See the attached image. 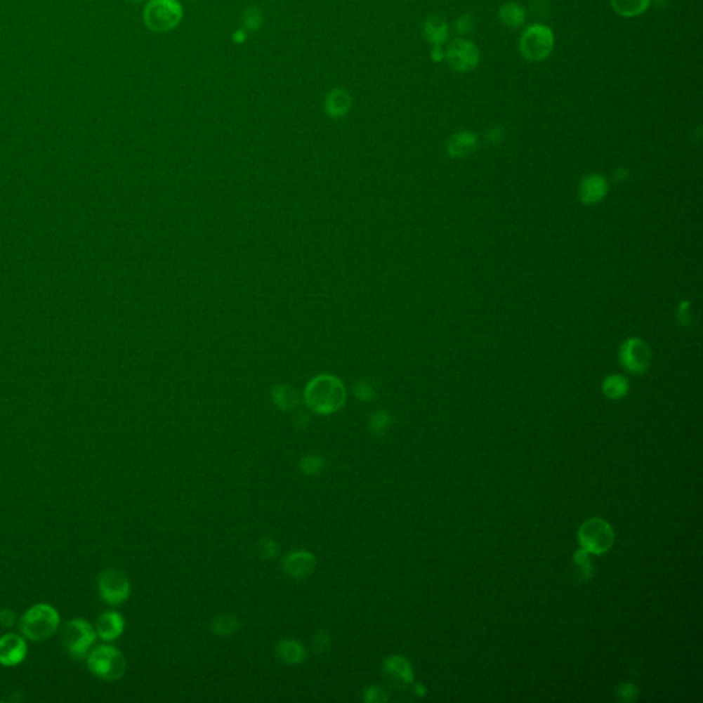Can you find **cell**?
<instances>
[{
    "label": "cell",
    "mask_w": 703,
    "mask_h": 703,
    "mask_svg": "<svg viewBox=\"0 0 703 703\" xmlns=\"http://www.w3.org/2000/svg\"><path fill=\"white\" fill-rule=\"evenodd\" d=\"M346 393L342 383L331 376H320L306 388L305 401L308 407L320 415L336 412L345 402Z\"/></svg>",
    "instance_id": "obj_1"
},
{
    "label": "cell",
    "mask_w": 703,
    "mask_h": 703,
    "mask_svg": "<svg viewBox=\"0 0 703 703\" xmlns=\"http://www.w3.org/2000/svg\"><path fill=\"white\" fill-rule=\"evenodd\" d=\"M60 622V614L53 606L40 603L22 615L20 619V629L27 639L43 642L57 632Z\"/></svg>",
    "instance_id": "obj_2"
},
{
    "label": "cell",
    "mask_w": 703,
    "mask_h": 703,
    "mask_svg": "<svg viewBox=\"0 0 703 703\" xmlns=\"http://www.w3.org/2000/svg\"><path fill=\"white\" fill-rule=\"evenodd\" d=\"M87 665L92 674L105 681H116L121 678L126 671L123 652L112 645L95 648L88 655Z\"/></svg>",
    "instance_id": "obj_3"
},
{
    "label": "cell",
    "mask_w": 703,
    "mask_h": 703,
    "mask_svg": "<svg viewBox=\"0 0 703 703\" xmlns=\"http://www.w3.org/2000/svg\"><path fill=\"white\" fill-rule=\"evenodd\" d=\"M182 18L183 8L179 0H150L143 14L146 27L157 33L175 29Z\"/></svg>",
    "instance_id": "obj_4"
},
{
    "label": "cell",
    "mask_w": 703,
    "mask_h": 703,
    "mask_svg": "<svg viewBox=\"0 0 703 703\" xmlns=\"http://www.w3.org/2000/svg\"><path fill=\"white\" fill-rule=\"evenodd\" d=\"M614 537L610 523L602 518L585 520L579 530L581 548L592 555L606 553L614 544Z\"/></svg>",
    "instance_id": "obj_5"
},
{
    "label": "cell",
    "mask_w": 703,
    "mask_h": 703,
    "mask_svg": "<svg viewBox=\"0 0 703 703\" xmlns=\"http://www.w3.org/2000/svg\"><path fill=\"white\" fill-rule=\"evenodd\" d=\"M553 33L543 24H533L527 27L520 40L522 55L529 61H543L548 58L553 48Z\"/></svg>",
    "instance_id": "obj_6"
},
{
    "label": "cell",
    "mask_w": 703,
    "mask_h": 703,
    "mask_svg": "<svg viewBox=\"0 0 703 703\" xmlns=\"http://www.w3.org/2000/svg\"><path fill=\"white\" fill-rule=\"evenodd\" d=\"M96 640V632L91 624L81 618L70 619L62 631V644L74 658H83L88 654Z\"/></svg>",
    "instance_id": "obj_7"
},
{
    "label": "cell",
    "mask_w": 703,
    "mask_h": 703,
    "mask_svg": "<svg viewBox=\"0 0 703 703\" xmlns=\"http://www.w3.org/2000/svg\"><path fill=\"white\" fill-rule=\"evenodd\" d=\"M99 595L110 606H119L124 603L131 593V584L123 572L116 569H109L103 572L98 582Z\"/></svg>",
    "instance_id": "obj_8"
},
{
    "label": "cell",
    "mask_w": 703,
    "mask_h": 703,
    "mask_svg": "<svg viewBox=\"0 0 703 703\" xmlns=\"http://www.w3.org/2000/svg\"><path fill=\"white\" fill-rule=\"evenodd\" d=\"M445 58L454 70L470 72L475 69L480 62V51L474 43L464 39H456L449 44Z\"/></svg>",
    "instance_id": "obj_9"
},
{
    "label": "cell",
    "mask_w": 703,
    "mask_h": 703,
    "mask_svg": "<svg viewBox=\"0 0 703 703\" xmlns=\"http://www.w3.org/2000/svg\"><path fill=\"white\" fill-rule=\"evenodd\" d=\"M619 359L629 372L640 374L650 366V350L642 339L631 338L622 345Z\"/></svg>",
    "instance_id": "obj_10"
},
{
    "label": "cell",
    "mask_w": 703,
    "mask_h": 703,
    "mask_svg": "<svg viewBox=\"0 0 703 703\" xmlns=\"http://www.w3.org/2000/svg\"><path fill=\"white\" fill-rule=\"evenodd\" d=\"M282 567L286 576L301 580L309 577L316 569V558L308 551H293L283 558Z\"/></svg>",
    "instance_id": "obj_11"
},
{
    "label": "cell",
    "mask_w": 703,
    "mask_h": 703,
    "mask_svg": "<svg viewBox=\"0 0 703 703\" xmlns=\"http://www.w3.org/2000/svg\"><path fill=\"white\" fill-rule=\"evenodd\" d=\"M28 654L27 642L14 633L0 638V664L3 666L20 665Z\"/></svg>",
    "instance_id": "obj_12"
},
{
    "label": "cell",
    "mask_w": 703,
    "mask_h": 703,
    "mask_svg": "<svg viewBox=\"0 0 703 703\" xmlns=\"http://www.w3.org/2000/svg\"><path fill=\"white\" fill-rule=\"evenodd\" d=\"M386 678L396 687H407L414 684V669L409 661L401 655H392L383 664Z\"/></svg>",
    "instance_id": "obj_13"
},
{
    "label": "cell",
    "mask_w": 703,
    "mask_h": 703,
    "mask_svg": "<svg viewBox=\"0 0 703 703\" xmlns=\"http://www.w3.org/2000/svg\"><path fill=\"white\" fill-rule=\"evenodd\" d=\"M125 621L123 615L116 612H103L96 622V632L100 639L106 642H112L119 639L124 632Z\"/></svg>",
    "instance_id": "obj_14"
},
{
    "label": "cell",
    "mask_w": 703,
    "mask_h": 703,
    "mask_svg": "<svg viewBox=\"0 0 703 703\" xmlns=\"http://www.w3.org/2000/svg\"><path fill=\"white\" fill-rule=\"evenodd\" d=\"M276 657L286 665H300L306 659L305 647L294 639H284L276 645Z\"/></svg>",
    "instance_id": "obj_15"
},
{
    "label": "cell",
    "mask_w": 703,
    "mask_h": 703,
    "mask_svg": "<svg viewBox=\"0 0 703 703\" xmlns=\"http://www.w3.org/2000/svg\"><path fill=\"white\" fill-rule=\"evenodd\" d=\"M352 106L350 95L342 88H334L324 99V110L333 119L343 117Z\"/></svg>",
    "instance_id": "obj_16"
},
{
    "label": "cell",
    "mask_w": 703,
    "mask_h": 703,
    "mask_svg": "<svg viewBox=\"0 0 703 703\" xmlns=\"http://www.w3.org/2000/svg\"><path fill=\"white\" fill-rule=\"evenodd\" d=\"M606 191L607 183L599 175H589L581 182L580 197L585 204L599 202L606 195Z\"/></svg>",
    "instance_id": "obj_17"
},
{
    "label": "cell",
    "mask_w": 703,
    "mask_h": 703,
    "mask_svg": "<svg viewBox=\"0 0 703 703\" xmlns=\"http://www.w3.org/2000/svg\"><path fill=\"white\" fill-rule=\"evenodd\" d=\"M423 34L433 46H442L449 36L448 24L440 17H428L423 24Z\"/></svg>",
    "instance_id": "obj_18"
},
{
    "label": "cell",
    "mask_w": 703,
    "mask_h": 703,
    "mask_svg": "<svg viewBox=\"0 0 703 703\" xmlns=\"http://www.w3.org/2000/svg\"><path fill=\"white\" fill-rule=\"evenodd\" d=\"M477 146V136L468 131L459 132L448 142V152L454 157H464L471 153Z\"/></svg>",
    "instance_id": "obj_19"
},
{
    "label": "cell",
    "mask_w": 703,
    "mask_h": 703,
    "mask_svg": "<svg viewBox=\"0 0 703 703\" xmlns=\"http://www.w3.org/2000/svg\"><path fill=\"white\" fill-rule=\"evenodd\" d=\"M499 17H500V21L506 27H508L511 29H517L523 25L525 20H526V13H525L523 7L517 3H506L500 7Z\"/></svg>",
    "instance_id": "obj_20"
},
{
    "label": "cell",
    "mask_w": 703,
    "mask_h": 703,
    "mask_svg": "<svg viewBox=\"0 0 703 703\" xmlns=\"http://www.w3.org/2000/svg\"><path fill=\"white\" fill-rule=\"evenodd\" d=\"M211 629L217 636L230 638L238 632L239 621L234 614H220L212 619Z\"/></svg>",
    "instance_id": "obj_21"
},
{
    "label": "cell",
    "mask_w": 703,
    "mask_h": 703,
    "mask_svg": "<svg viewBox=\"0 0 703 703\" xmlns=\"http://www.w3.org/2000/svg\"><path fill=\"white\" fill-rule=\"evenodd\" d=\"M651 0H612V10L622 17H638L643 14Z\"/></svg>",
    "instance_id": "obj_22"
},
{
    "label": "cell",
    "mask_w": 703,
    "mask_h": 703,
    "mask_svg": "<svg viewBox=\"0 0 703 703\" xmlns=\"http://www.w3.org/2000/svg\"><path fill=\"white\" fill-rule=\"evenodd\" d=\"M629 390L628 381L621 375H612L603 382V393L609 398H624Z\"/></svg>",
    "instance_id": "obj_23"
},
{
    "label": "cell",
    "mask_w": 703,
    "mask_h": 703,
    "mask_svg": "<svg viewBox=\"0 0 703 703\" xmlns=\"http://www.w3.org/2000/svg\"><path fill=\"white\" fill-rule=\"evenodd\" d=\"M274 400H275L276 405L283 411H291L300 402L298 395L294 390L284 388V386L276 389L274 392Z\"/></svg>",
    "instance_id": "obj_24"
},
{
    "label": "cell",
    "mask_w": 703,
    "mask_h": 703,
    "mask_svg": "<svg viewBox=\"0 0 703 703\" xmlns=\"http://www.w3.org/2000/svg\"><path fill=\"white\" fill-rule=\"evenodd\" d=\"M573 560H574V565L577 566L581 580H589L593 574V566L591 563L589 553L584 548H580L574 552Z\"/></svg>",
    "instance_id": "obj_25"
},
{
    "label": "cell",
    "mask_w": 703,
    "mask_h": 703,
    "mask_svg": "<svg viewBox=\"0 0 703 703\" xmlns=\"http://www.w3.org/2000/svg\"><path fill=\"white\" fill-rule=\"evenodd\" d=\"M298 467L306 475H316L326 467V460L319 455H306L300 460Z\"/></svg>",
    "instance_id": "obj_26"
},
{
    "label": "cell",
    "mask_w": 703,
    "mask_h": 703,
    "mask_svg": "<svg viewBox=\"0 0 703 703\" xmlns=\"http://www.w3.org/2000/svg\"><path fill=\"white\" fill-rule=\"evenodd\" d=\"M392 425L390 415L385 411H376L369 419V430L375 435H383Z\"/></svg>",
    "instance_id": "obj_27"
},
{
    "label": "cell",
    "mask_w": 703,
    "mask_h": 703,
    "mask_svg": "<svg viewBox=\"0 0 703 703\" xmlns=\"http://www.w3.org/2000/svg\"><path fill=\"white\" fill-rule=\"evenodd\" d=\"M331 647V638L329 635V632L326 631H320L317 632L313 639H312V648L316 654L319 655H323L326 654Z\"/></svg>",
    "instance_id": "obj_28"
},
{
    "label": "cell",
    "mask_w": 703,
    "mask_h": 703,
    "mask_svg": "<svg viewBox=\"0 0 703 703\" xmlns=\"http://www.w3.org/2000/svg\"><path fill=\"white\" fill-rule=\"evenodd\" d=\"M242 22H244L246 31H256V29H258L261 27V24H263V15H261L260 10H257V8H247L245 13H244Z\"/></svg>",
    "instance_id": "obj_29"
},
{
    "label": "cell",
    "mask_w": 703,
    "mask_h": 703,
    "mask_svg": "<svg viewBox=\"0 0 703 703\" xmlns=\"http://www.w3.org/2000/svg\"><path fill=\"white\" fill-rule=\"evenodd\" d=\"M258 553H260V556L263 559L272 560V559H275L277 553H279V547H277L276 541H274L272 539L264 537L258 543Z\"/></svg>",
    "instance_id": "obj_30"
},
{
    "label": "cell",
    "mask_w": 703,
    "mask_h": 703,
    "mask_svg": "<svg viewBox=\"0 0 703 703\" xmlns=\"http://www.w3.org/2000/svg\"><path fill=\"white\" fill-rule=\"evenodd\" d=\"M389 699L386 691L379 685H371L364 692V701L368 703L386 702Z\"/></svg>",
    "instance_id": "obj_31"
},
{
    "label": "cell",
    "mask_w": 703,
    "mask_h": 703,
    "mask_svg": "<svg viewBox=\"0 0 703 703\" xmlns=\"http://www.w3.org/2000/svg\"><path fill=\"white\" fill-rule=\"evenodd\" d=\"M618 699L622 702H633L638 698V688L633 684L622 683L617 691Z\"/></svg>",
    "instance_id": "obj_32"
},
{
    "label": "cell",
    "mask_w": 703,
    "mask_h": 703,
    "mask_svg": "<svg viewBox=\"0 0 703 703\" xmlns=\"http://www.w3.org/2000/svg\"><path fill=\"white\" fill-rule=\"evenodd\" d=\"M473 27H474V22H473V17H471L470 14H463V15H460L458 20H456V22H455V28H456V31H458L459 33H461V34L468 33V32L473 29Z\"/></svg>",
    "instance_id": "obj_33"
},
{
    "label": "cell",
    "mask_w": 703,
    "mask_h": 703,
    "mask_svg": "<svg viewBox=\"0 0 703 703\" xmlns=\"http://www.w3.org/2000/svg\"><path fill=\"white\" fill-rule=\"evenodd\" d=\"M17 621V615L15 612H11V610H3L0 612V624L4 626V628H11Z\"/></svg>",
    "instance_id": "obj_34"
},
{
    "label": "cell",
    "mask_w": 703,
    "mask_h": 703,
    "mask_svg": "<svg viewBox=\"0 0 703 703\" xmlns=\"http://www.w3.org/2000/svg\"><path fill=\"white\" fill-rule=\"evenodd\" d=\"M355 392H356L357 398H362L364 401H369V400H372L374 396H375L374 389L371 386H368V385H359V386H356Z\"/></svg>",
    "instance_id": "obj_35"
},
{
    "label": "cell",
    "mask_w": 703,
    "mask_h": 703,
    "mask_svg": "<svg viewBox=\"0 0 703 703\" xmlns=\"http://www.w3.org/2000/svg\"><path fill=\"white\" fill-rule=\"evenodd\" d=\"M431 58L435 62L442 61L445 58V53L441 46H434V48L431 50Z\"/></svg>",
    "instance_id": "obj_36"
},
{
    "label": "cell",
    "mask_w": 703,
    "mask_h": 703,
    "mask_svg": "<svg viewBox=\"0 0 703 703\" xmlns=\"http://www.w3.org/2000/svg\"><path fill=\"white\" fill-rule=\"evenodd\" d=\"M487 136H488V139H490V142H499V140L503 138V132H501V129H499V128H492V129L488 131V135H487Z\"/></svg>",
    "instance_id": "obj_37"
},
{
    "label": "cell",
    "mask_w": 703,
    "mask_h": 703,
    "mask_svg": "<svg viewBox=\"0 0 703 703\" xmlns=\"http://www.w3.org/2000/svg\"><path fill=\"white\" fill-rule=\"evenodd\" d=\"M414 690H415L416 695H419V697L426 695V687L423 684H421V683H415L414 684Z\"/></svg>",
    "instance_id": "obj_38"
},
{
    "label": "cell",
    "mask_w": 703,
    "mask_h": 703,
    "mask_svg": "<svg viewBox=\"0 0 703 703\" xmlns=\"http://www.w3.org/2000/svg\"><path fill=\"white\" fill-rule=\"evenodd\" d=\"M245 39H246L245 32L244 31L235 32V34H234V40H235L237 43H242V41H244Z\"/></svg>",
    "instance_id": "obj_39"
},
{
    "label": "cell",
    "mask_w": 703,
    "mask_h": 703,
    "mask_svg": "<svg viewBox=\"0 0 703 703\" xmlns=\"http://www.w3.org/2000/svg\"><path fill=\"white\" fill-rule=\"evenodd\" d=\"M129 1H133V3H138V1H142V0H129Z\"/></svg>",
    "instance_id": "obj_40"
}]
</instances>
